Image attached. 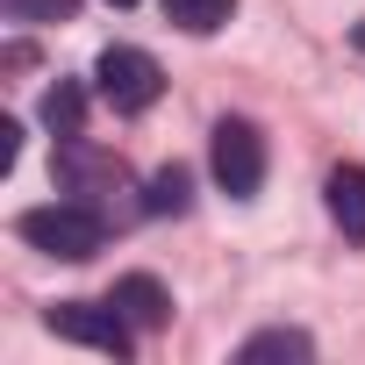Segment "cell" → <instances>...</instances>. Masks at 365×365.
Returning <instances> with one entry per match:
<instances>
[{"instance_id":"3","label":"cell","mask_w":365,"mask_h":365,"mask_svg":"<svg viewBox=\"0 0 365 365\" xmlns=\"http://www.w3.org/2000/svg\"><path fill=\"white\" fill-rule=\"evenodd\" d=\"M208 165H215V187H222L230 201H251V194L265 187V136H258V122L222 115L215 136H208Z\"/></svg>"},{"instance_id":"11","label":"cell","mask_w":365,"mask_h":365,"mask_svg":"<svg viewBox=\"0 0 365 365\" xmlns=\"http://www.w3.org/2000/svg\"><path fill=\"white\" fill-rule=\"evenodd\" d=\"M0 15L8 22H72L79 0H0Z\"/></svg>"},{"instance_id":"1","label":"cell","mask_w":365,"mask_h":365,"mask_svg":"<svg viewBox=\"0 0 365 365\" xmlns=\"http://www.w3.org/2000/svg\"><path fill=\"white\" fill-rule=\"evenodd\" d=\"M15 237L36 244V251H51V258H65V265H79V258H93L108 244V215L86 208V201H51V208H29L15 222Z\"/></svg>"},{"instance_id":"2","label":"cell","mask_w":365,"mask_h":365,"mask_svg":"<svg viewBox=\"0 0 365 365\" xmlns=\"http://www.w3.org/2000/svg\"><path fill=\"white\" fill-rule=\"evenodd\" d=\"M93 93H101L115 115H143V108L165 93V72H158L150 51H136V43H108V51L93 58Z\"/></svg>"},{"instance_id":"10","label":"cell","mask_w":365,"mask_h":365,"mask_svg":"<svg viewBox=\"0 0 365 365\" xmlns=\"http://www.w3.org/2000/svg\"><path fill=\"white\" fill-rule=\"evenodd\" d=\"M230 15H237V0H165V22L187 36H215Z\"/></svg>"},{"instance_id":"8","label":"cell","mask_w":365,"mask_h":365,"mask_svg":"<svg viewBox=\"0 0 365 365\" xmlns=\"http://www.w3.org/2000/svg\"><path fill=\"white\" fill-rule=\"evenodd\" d=\"M43 129L65 143V136H86V86L79 79H58L51 93H43Z\"/></svg>"},{"instance_id":"13","label":"cell","mask_w":365,"mask_h":365,"mask_svg":"<svg viewBox=\"0 0 365 365\" xmlns=\"http://www.w3.org/2000/svg\"><path fill=\"white\" fill-rule=\"evenodd\" d=\"M351 43H358V51H365V22H358V29H351Z\"/></svg>"},{"instance_id":"7","label":"cell","mask_w":365,"mask_h":365,"mask_svg":"<svg viewBox=\"0 0 365 365\" xmlns=\"http://www.w3.org/2000/svg\"><path fill=\"white\" fill-rule=\"evenodd\" d=\"M272 358L308 365V358H315V336H308V329H258L251 344H237V365H272Z\"/></svg>"},{"instance_id":"5","label":"cell","mask_w":365,"mask_h":365,"mask_svg":"<svg viewBox=\"0 0 365 365\" xmlns=\"http://www.w3.org/2000/svg\"><path fill=\"white\" fill-rule=\"evenodd\" d=\"M108 301L129 315V329H136V336H150V329H165V322H172V294H165V279H150V272H122Z\"/></svg>"},{"instance_id":"6","label":"cell","mask_w":365,"mask_h":365,"mask_svg":"<svg viewBox=\"0 0 365 365\" xmlns=\"http://www.w3.org/2000/svg\"><path fill=\"white\" fill-rule=\"evenodd\" d=\"M322 194H329V222H336L351 244H365V165H336Z\"/></svg>"},{"instance_id":"12","label":"cell","mask_w":365,"mask_h":365,"mask_svg":"<svg viewBox=\"0 0 365 365\" xmlns=\"http://www.w3.org/2000/svg\"><path fill=\"white\" fill-rule=\"evenodd\" d=\"M22 158V122H0V172H15Z\"/></svg>"},{"instance_id":"14","label":"cell","mask_w":365,"mask_h":365,"mask_svg":"<svg viewBox=\"0 0 365 365\" xmlns=\"http://www.w3.org/2000/svg\"><path fill=\"white\" fill-rule=\"evenodd\" d=\"M108 8H136V0H108Z\"/></svg>"},{"instance_id":"4","label":"cell","mask_w":365,"mask_h":365,"mask_svg":"<svg viewBox=\"0 0 365 365\" xmlns=\"http://www.w3.org/2000/svg\"><path fill=\"white\" fill-rule=\"evenodd\" d=\"M43 322H51V336L86 344V351H108V358H129L136 351V329H129V315L115 301H58Z\"/></svg>"},{"instance_id":"9","label":"cell","mask_w":365,"mask_h":365,"mask_svg":"<svg viewBox=\"0 0 365 365\" xmlns=\"http://www.w3.org/2000/svg\"><path fill=\"white\" fill-rule=\"evenodd\" d=\"M187 208H194V172H187V165L150 172V187H143V215H187Z\"/></svg>"}]
</instances>
